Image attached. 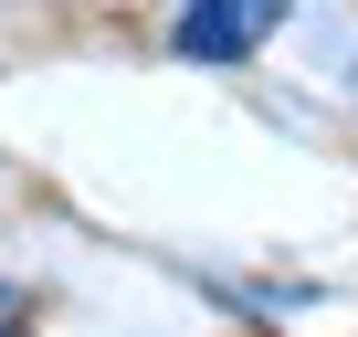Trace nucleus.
Returning a JSON list of instances; mask_svg holds the SVG:
<instances>
[{"instance_id": "nucleus-1", "label": "nucleus", "mask_w": 358, "mask_h": 337, "mask_svg": "<svg viewBox=\"0 0 358 337\" xmlns=\"http://www.w3.org/2000/svg\"><path fill=\"white\" fill-rule=\"evenodd\" d=\"M274 22H285V0H179L169 43L190 53V64H243V53H253Z\"/></svg>"}, {"instance_id": "nucleus-2", "label": "nucleus", "mask_w": 358, "mask_h": 337, "mask_svg": "<svg viewBox=\"0 0 358 337\" xmlns=\"http://www.w3.org/2000/svg\"><path fill=\"white\" fill-rule=\"evenodd\" d=\"M22 327H32V316H22V295H0V337H22Z\"/></svg>"}]
</instances>
